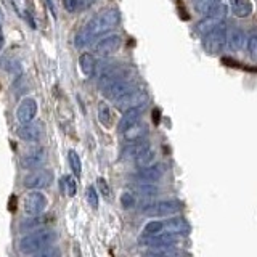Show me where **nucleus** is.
I'll use <instances>...</instances> for the list:
<instances>
[{"mask_svg":"<svg viewBox=\"0 0 257 257\" xmlns=\"http://www.w3.org/2000/svg\"><path fill=\"white\" fill-rule=\"evenodd\" d=\"M120 21V15L114 8H106V10L100 12L98 15H95L93 18L87 23V26L76 36V47L84 48L88 45L93 39L100 37L103 34H106L111 29H114Z\"/></svg>","mask_w":257,"mask_h":257,"instance_id":"obj_1","label":"nucleus"},{"mask_svg":"<svg viewBox=\"0 0 257 257\" xmlns=\"http://www.w3.org/2000/svg\"><path fill=\"white\" fill-rule=\"evenodd\" d=\"M56 239V233L53 230H36L28 233L18 241V249L21 254H36L42 249L52 246Z\"/></svg>","mask_w":257,"mask_h":257,"instance_id":"obj_2","label":"nucleus"},{"mask_svg":"<svg viewBox=\"0 0 257 257\" xmlns=\"http://www.w3.org/2000/svg\"><path fill=\"white\" fill-rule=\"evenodd\" d=\"M227 26L222 23L217 28H214L211 32H207L203 39V47L207 53L217 55L227 47Z\"/></svg>","mask_w":257,"mask_h":257,"instance_id":"obj_3","label":"nucleus"},{"mask_svg":"<svg viewBox=\"0 0 257 257\" xmlns=\"http://www.w3.org/2000/svg\"><path fill=\"white\" fill-rule=\"evenodd\" d=\"M182 203L177 199H164V201H156V203L147 204L143 207V214L150 217H166V215H174L180 212Z\"/></svg>","mask_w":257,"mask_h":257,"instance_id":"obj_4","label":"nucleus"},{"mask_svg":"<svg viewBox=\"0 0 257 257\" xmlns=\"http://www.w3.org/2000/svg\"><path fill=\"white\" fill-rule=\"evenodd\" d=\"M225 15H227V7L222 4H217L211 12H209L203 20L196 24V31L199 34L206 36L207 32H211L214 28H217L219 24L223 23Z\"/></svg>","mask_w":257,"mask_h":257,"instance_id":"obj_5","label":"nucleus"},{"mask_svg":"<svg viewBox=\"0 0 257 257\" xmlns=\"http://www.w3.org/2000/svg\"><path fill=\"white\" fill-rule=\"evenodd\" d=\"M47 207V198L42 191L31 190L26 193V196L23 199V211L29 217H37L40 215Z\"/></svg>","mask_w":257,"mask_h":257,"instance_id":"obj_6","label":"nucleus"},{"mask_svg":"<svg viewBox=\"0 0 257 257\" xmlns=\"http://www.w3.org/2000/svg\"><path fill=\"white\" fill-rule=\"evenodd\" d=\"M55 180V175L52 169H37V171L31 172L29 175L24 177V187L29 190H40L48 188Z\"/></svg>","mask_w":257,"mask_h":257,"instance_id":"obj_7","label":"nucleus"},{"mask_svg":"<svg viewBox=\"0 0 257 257\" xmlns=\"http://www.w3.org/2000/svg\"><path fill=\"white\" fill-rule=\"evenodd\" d=\"M145 103H147V93L139 90V88H135V90L122 95L120 98H117L114 101L116 108L125 109V111L131 108H137V106H145Z\"/></svg>","mask_w":257,"mask_h":257,"instance_id":"obj_8","label":"nucleus"},{"mask_svg":"<svg viewBox=\"0 0 257 257\" xmlns=\"http://www.w3.org/2000/svg\"><path fill=\"white\" fill-rule=\"evenodd\" d=\"M36 114H37V101L34 98H24L18 104V108H16V112H15V116L18 119L20 124L32 122Z\"/></svg>","mask_w":257,"mask_h":257,"instance_id":"obj_9","label":"nucleus"},{"mask_svg":"<svg viewBox=\"0 0 257 257\" xmlns=\"http://www.w3.org/2000/svg\"><path fill=\"white\" fill-rule=\"evenodd\" d=\"M119 47H120V37L117 34H111V36H106V37H101L100 40H96V42L92 45L93 52L101 55V56H106V55L117 52Z\"/></svg>","mask_w":257,"mask_h":257,"instance_id":"obj_10","label":"nucleus"},{"mask_svg":"<svg viewBox=\"0 0 257 257\" xmlns=\"http://www.w3.org/2000/svg\"><path fill=\"white\" fill-rule=\"evenodd\" d=\"M179 241H180L179 235H174V233H159V235L145 236L142 239V243L150 247H161V246H175V243H179Z\"/></svg>","mask_w":257,"mask_h":257,"instance_id":"obj_11","label":"nucleus"},{"mask_svg":"<svg viewBox=\"0 0 257 257\" xmlns=\"http://www.w3.org/2000/svg\"><path fill=\"white\" fill-rule=\"evenodd\" d=\"M143 109H145V106H137V108H131V109L124 111L122 117H120V120H119L117 131H119L120 134H125V132L128 131V128H132L134 125L139 124V120H140V116H142Z\"/></svg>","mask_w":257,"mask_h":257,"instance_id":"obj_12","label":"nucleus"},{"mask_svg":"<svg viewBox=\"0 0 257 257\" xmlns=\"http://www.w3.org/2000/svg\"><path fill=\"white\" fill-rule=\"evenodd\" d=\"M163 175H164V166L151 164L148 167H140V171L137 172V179L145 183H153V182H158Z\"/></svg>","mask_w":257,"mask_h":257,"instance_id":"obj_13","label":"nucleus"},{"mask_svg":"<svg viewBox=\"0 0 257 257\" xmlns=\"http://www.w3.org/2000/svg\"><path fill=\"white\" fill-rule=\"evenodd\" d=\"M190 231V223L183 217H172L164 220V233H174V235L183 236Z\"/></svg>","mask_w":257,"mask_h":257,"instance_id":"obj_14","label":"nucleus"},{"mask_svg":"<svg viewBox=\"0 0 257 257\" xmlns=\"http://www.w3.org/2000/svg\"><path fill=\"white\" fill-rule=\"evenodd\" d=\"M246 36L239 28L227 29V48L231 52H241L244 48Z\"/></svg>","mask_w":257,"mask_h":257,"instance_id":"obj_15","label":"nucleus"},{"mask_svg":"<svg viewBox=\"0 0 257 257\" xmlns=\"http://www.w3.org/2000/svg\"><path fill=\"white\" fill-rule=\"evenodd\" d=\"M16 135L24 142H37L42 132H40V125L29 122V124H21L18 127V131H16Z\"/></svg>","mask_w":257,"mask_h":257,"instance_id":"obj_16","label":"nucleus"},{"mask_svg":"<svg viewBox=\"0 0 257 257\" xmlns=\"http://www.w3.org/2000/svg\"><path fill=\"white\" fill-rule=\"evenodd\" d=\"M45 161V151L42 148L31 151L29 155H26L21 159V167L23 169H37L40 164Z\"/></svg>","mask_w":257,"mask_h":257,"instance_id":"obj_17","label":"nucleus"},{"mask_svg":"<svg viewBox=\"0 0 257 257\" xmlns=\"http://www.w3.org/2000/svg\"><path fill=\"white\" fill-rule=\"evenodd\" d=\"M150 255H153V257H190L188 252H185L180 247H175V246L151 247Z\"/></svg>","mask_w":257,"mask_h":257,"instance_id":"obj_18","label":"nucleus"},{"mask_svg":"<svg viewBox=\"0 0 257 257\" xmlns=\"http://www.w3.org/2000/svg\"><path fill=\"white\" fill-rule=\"evenodd\" d=\"M230 10L236 18H247L252 13L251 0H230Z\"/></svg>","mask_w":257,"mask_h":257,"instance_id":"obj_19","label":"nucleus"},{"mask_svg":"<svg viewBox=\"0 0 257 257\" xmlns=\"http://www.w3.org/2000/svg\"><path fill=\"white\" fill-rule=\"evenodd\" d=\"M79 68L85 77H93L96 72V60L90 53H82L79 56Z\"/></svg>","mask_w":257,"mask_h":257,"instance_id":"obj_20","label":"nucleus"},{"mask_svg":"<svg viewBox=\"0 0 257 257\" xmlns=\"http://www.w3.org/2000/svg\"><path fill=\"white\" fill-rule=\"evenodd\" d=\"M151 145H150V142H147V140H139V142H132V145H128V147L125 148V151H124V156L127 158V159H135L139 155H142V153L147 150V148H150Z\"/></svg>","mask_w":257,"mask_h":257,"instance_id":"obj_21","label":"nucleus"},{"mask_svg":"<svg viewBox=\"0 0 257 257\" xmlns=\"http://www.w3.org/2000/svg\"><path fill=\"white\" fill-rule=\"evenodd\" d=\"M155 159H156V151L153 150L151 147L145 150L142 155L137 156L134 161L137 163V166H140V167H148L151 164H155Z\"/></svg>","mask_w":257,"mask_h":257,"instance_id":"obj_22","label":"nucleus"},{"mask_svg":"<svg viewBox=\"0 0 257 257\" xmlns=\"http://www.w3.org/2000/svg\"><path fill=\"white\" fill-rule=\"evenodd\" d=\"M164 233V220H151L143 227L142 236H151V235H159Z\"/></svg>","mask_w":257,"mask_h":257,"instance_id":"obj_23","label":"nucleus"},{"mask_svg":"<svg viewBox=\"0 0 257 257\" xmlns=\"http://www.w3.org/2000/svg\"><path fill=\"white\" fill-rule=\"evenodd\" d=\"M98 120L101 122V125L106 128H109L112 125V112L106 103L98 104Z\"/></svg>","mask_w":257,"mask_h":257,"instance_id":"obj_24","label":"nucleus"},{"mask_svg":"<svg viewBox=\"0 0 257 257\" xmlns=\"http://www.w3.org/2000/svg\"><path fill=\"white\" fill-rule=\"evenodd\" d=\"M127 140L131 142H139V140H143V137L147 135V125L143 124H137L134 125L132 128H128V131L124 134Z\"/></svg>","mask_w":257,"mask_h":257,"instance_id":"obj_25","label":"nucleus"},{"mask_svg":"<svg viewBox=\"0 0 257 257\" xmlns=\"http://www.w3.org/2000/svg\"><path fill=\"white\" fill-rule=\"evenodd\" d=\"M217 4H220L219 0H195V2H193V7H195V10L199 15H204L206 16Z\"/></svg>","mask_w":257,"mask_h":257,"instance_id":"obj_26","label":"nucleus"},{"mask_svg":"<svg viewBox=\"0 0 257 257\" xmlns=\"http://www.w3.org/2000/svg\"><path fill=\"white\" fill-rule=\"evenodd\" d=\"M68 161H69V167L72 174L76 177H80V174H82V163H80V158L74 150H71L68 153Z\"/></svg>","mask_w":257,"mask_h":257,"instance_id":"obj_27","label":"nucleus"},{"mask_svg":"<svg viewBox=\"0 0 257 257\" xmlns=\"http://www.w3.org/2000/svg\"><path fill=\"white\" fill-rule=\"evenodd\" d=\"M61 187L64 190V193H66V196L72 198L77 193V182L72 179L71 175H64L61 179Z\"/></svg>","mask_w":257,"mask_h":257,"instance_id":"obj_28","label":"nucleus"},{"mask_svg":"<svg viewBox=\"0 0 257 257\" xmlns=\"http://www.w3.org/2000/svg\"><path fill=\"white\" fill-rule=\"evenodd\" d=\"M135 190L140 193L142 196L145 198H153V196H156L158 195V187L155 183H140V185H137Z\"/></svg>","mask_w":257,"mask_h":257,"instance_id":"obj_29","label":"nucleus"},{"mask_svg":"<svg viewBox=\"0 0 257 257\" xmlns=\"http://www.w3.org/2000/svg\"><path fill=\"white\" fill-rule=\"evenodd\" d=\"M45 217H40V215H37V217H32V219H29V220H26L23 225H20V230H23V231H34V228H37V227H40L42 223H45Z\"/></svg>","mask_w":257,"mask_h":257,"instance_id":"obj_30","label":"nucleus"},{"mask_svg":"<svg viewBox=\"0 0 257 257\" xmlns=\"http://www.w3.org/2000/svg\"><path fill=\"white\" fill-rule=\"evenodd\" d=\"M246 45H247V53H249V58H251L254 63H257V34H251L246 40Z\"/></svg>","mask_w":257,"mask_h":257,"instance_id":"obj_31","label":"nucleus"},{"mask_svg":"<svg viewBox=\"0 0 257 257\" xmlns=\"http://www.w3.org/2000/svg\"><path fill=\"white\" fill-rule=\"evenodd\" d=\"M85 198H87V203L90 204L93 209H98V206H100L98 191H96L93 187H87V190H85Z\"/></svg>","mask_w":257,"mask_h":257,"instance_id":"obj_32","label":"nucleus"},{"mask_svg":"<svg viewBox=\"0 0 257 257\" xmlns=\"http://www.w3.org/2000/svg\"><path fill=\"white\" fill-rule=\"evenodd\" d=\"M96 185H98V193H100V195L104 199H109L111 198V188H109V183L106 182V179L98 177V179H96Z\"/></svg>","mask_w":257,"mask_h":257,"instance_id":"obj_33","label":"nucleus"},{"mask_svg":"<svg viewBox=\"0 0 257 257\" xmlns=\"http://www.w3.org/2000/svg\"><path fill=\"white\" fill-rule=\"evenodd\" d=\"M32 257H61V251H60V247H56V246H48L42 249V251L36 252Z\"/></svg>","mask_w":257,"mask_h":257,"instance_id":"obj_34","label":"nucleus"},{"mask_svg":"<svg viewBox=\"0 0 257 257\" xmlns=\"http://www.w3.org/2000/svg\"><path fill=\"white\" fill-rule=\"evenodd\" d=\"M120 203H122L124 209H131V207H134V204H135V196H134V193H131V191H124L122 195H120Z\"/></svg>","mask_w":257,"mask_h":257,"instance_id":"obj_35","label":"nucleus"},{"mask_svg":"<svg viewBox=\"0 0 257 257\" xmlns=\"http://www.w3.org/2000/svg\"><path fill=\"white\" fill-rule=\"evenodd\" d=\"M63 2V7H64V10L69 12V13H74L77 12V2L76 0H61Z\"/></svg>","mask_w":257,"mask_h":257,"instance_id":"obj_36","label":"nucleus"},{"mask_svg":"<svg viewBox=\"0 0 257 257\" xmlns=\"http://www.w3.org/2000/svg\"><path fill=\"white\" fill-rule=\"evenodd\" d=\"M77 2V10H82V8H88L90 5H93L96 0H76Z\"/></svg>","mask_w":257,"mask_h":257,"instance_id":"obj_37","label":"nucleus"},{"mask_svg":"<svg viewBox=\"0 0 257 257\" xmlns=\"http://www.w3.org/2000/svg\"><path fill=\"white\" fill-rule=\"evenodd\" d=\"M4 42H5V39H4V15H2V10H0V50H2Z\"/></svg>","mask_w":257,"mask_h":257,"instance_id":"obj_38","label":"nucleus"},{"mask_svg":"<svg viewBox=\"0 0 257 257\" xmlns=\"http://www.w3.org/2000/svg\"><path fill=\"white\" fill-rule=\"evenodd\" d=\"M151 257H153V255H151Z\"/></svg>","mask_w":257,"mask_h":257,"instance_id":"obj_39","label":"nucleus"}]
</instances>
